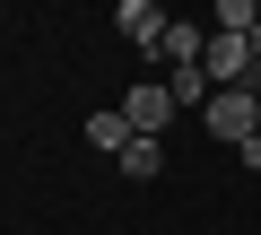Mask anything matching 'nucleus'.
<instances>
[{
  "label": "nucleus",
  "mask_w": 261,
  "mask_h": 235,
  "mask_svg": "<svg viewBox=\"0 0 261 235\" xmlns=\"http://www.w3.org/2000/svg\"><path fill=\"white\" fill-rule=\"evenodd\" d=\"M200 122H209L218 140L244 148V140H261V96H252V87H218V96L200 105Z\"/></svg>",
  "instance_id": "nucleus-1"
},
{
  "label": "nucleus",
  "mask_w": 261,
  "mask_h": 235,
  "mask_svg": "<svg viewBox=\"0 0 261 235\" xmlns=\"http://www.w3.org/2000/svg\"><path fill=\"white\" fill-rule=\"evenodd\" d=\"M200 70H209L218 87H261V79H252V35H218V27H209V53H200Z\"/></svg>",
  "instance_id": "nucleus-2"
},
{
  "label": "nucleus",
  "mask_w": 261,
  "mask_h": 235,
  "mask_svg": "<svg viewBox=\"0 0 261 235\" xmlns=\"http://www.w3.org/2000/svg\"><path fill=\"white\" fill-rule=\"evenodd\" d=\"M122 113H130V131H140V140H157V131L174 122V87H166V79H140V87L122 96Z\"/></svg>",
  "instance_id": "nucleus-3"
},
{
  "label": "nucleus",
  "mask_w": 261,
  "mask_h": 235,
  "mask_svg": "<svg viewBox=\"0 0 261 235\" xmlns=\"http://www.w3.org/2000/svg\"><path fill=\"white\" fill-rule=\"evenodd\" d=\"M200 53H209V27H200V18H166V44H157V61H166V70H192Z\"/></svg>",
  "instance_id": "nucleus-4"
},
{
  "label": "nucleus",
  "mask_w": 261,
  "mask_h": 235,
  "mask_svg": "<svg viewBox=\"0 0 261 235\" xmlns=\"http://www.w3.org/2000/svg\"><path fill=\"white\" fill-rule=\"evenodd\" d=\"M113 27L140 44V53H157V44H166V9H157V0H122V9H113Z\"/></svg>",
  "instance_id": "nucleus-5"
},
{
  "label": "nucleus",
  "mask_w": 261,
  "mask_h": 235,
  "mask_svg": "<svg viewBox=\"0 0 261 235\" xmlns=\"http://www.w3.org/2000/svg\"><path fill=\"white\" fill-rule=\"evenodd\" d=\"M87 140H96L105 157H122L130 140H140V131H130V113H122V105H96V113H87Z\"/></svg>",
  "instance_id": "nucleus-6"
},
{
  "label": "nucleus",
  "mask_w": 261,
  "mask_h": 235,
  "mask_svg": "<svg viewBox=\"0 0 261 235\" xmlns=\"http://www.w3.org/2000/svg\"><path fill=\"white\" fill-rule=\"evenodd\" d=\"M209 27L218 35H252L261 27V0H209Z\"/></svg>",
  "instance_id": "nucleus-7"
},
{
  "label": "nucleus",
  "mask_w": 261,
  "mask_h": 235,
  "mask_svg": "<svg viewBox=\"0 0 261 235\" xmlns=\"http://www.w3.org/2000/svg\"><path fill=\"white\" fill-rule=\"evenodd\" d=\"M166 87H174V105H209V96H218V79H209L200 61H192V70H166Z\"/></svg>",
  "instance_id": "nucleus-8"
},
{
  "label": "nucleus",
  "mask_w": 261,
  "mask_h": 235,
  "mask_svg": "<svg viewBox=\"0 0 261 235\" xmlns=\"http://www.w3.org/2000/svg\"><path fill=\"white\" fill-rule=\"evenodd\" d=\"M157 166H166V148H157V140H130V148H122V174H130V183H148Z\"/></svg>",
  "instance_id": "nucleus-9"
},
{
  "label": "nucleus",
  "mask_w": 261,
  "mask_h": 235,
  "mask_svg": "<svg viewBox=\"0 0 261 235\" xmlns=\"http://www.w3.org/2000/svg\"><path fill=\"white\" fill-rule=\"evenodd\" d=\"M252 79H261V27H252Z\"/></svg>",
  "instance_id": "nucleus-10"
}]
</instances>
